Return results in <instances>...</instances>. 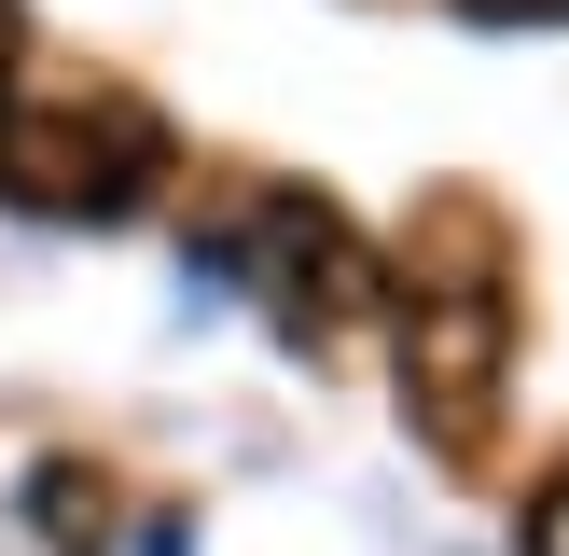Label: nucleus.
<instances>
[{
  "label": "nucleus",
  "instance_id": "1",
  "mask_svg": "<svg viewBox=\"0 0 569 556\" xmlns=\"http://www.w3.org/2000/svg\"><path fill=\"white\" fill-rule=\"evenodd\" d=\"M167 181V126L139 98H14L0 111V195L42 222H139Z\"/></svg>",
  "mask_w": 569,
  "mask_h": 556
},
{
  "label": "nucleus",
  "instance_id": "2",
  "mask_svg": "<svg viewBox=\"0 0 569 556\" xmlns=\"http://www.w3.org/2000/svg\"><path fill=\"white\" fill-rule=\"evenodd\" d=\"M389 320H403V417L431 445H487L500 389H515V292H500V265H459V278L417 265L389 292Z\"/></svg>",
  "mask_w": 569,
  "mask_h": 556
},
{
  "label": "nucleus",
  "instance_id": "3",
  "mask_svg": "<svg viewBox=\"0 0 569 556\" xmlns=\"http://www.w3.org/2000/svg\"><path fill=\"white\" fill-rule=\"evenodd\" d=\"M222 265H250L278 306H292V334H333L348 306H376V265H361V237L320 209V195H264V209L222 237Z\"/></svg>",
  "mask_w": 569,
  "mask_h": 556
},
{
  "label": "nucleus",
  "instance_id": "4",
  "mask_svg": "<svg viewBox=\"0 0 569 556\" xmlns=\"http://www.w3.org/2000/svg\"><path fill=\"white\" fill-rule=\"evenodd\" d=\"M42 543H98V487L83 473H42Z\"/></svg>",
  "mask_w": 569,
  "mask_h": 556
},
{
  "label": "nucleus",
  "instance_id": "5",
  "mask_svg": "<svg viewBox=\"0 0 569 556\" xmlns=\"http://www.w3.org/2000/svg\"><path fill=\"white\" fill-rule=\"evenodd\" d=\"M515 543H528V556H569V473H542V487H528V515H515Z\"/></svg>",
  "mask_w": 569,
  "mask_h": 556
},
{
  "label": "nucleus",
  "instance_id": "6",
  "mask_svg": "<svg viewBox=\"0 0 569 556\" xmlns=\"http://www.w3.org/2000/svg\"><path fill=\"white\" fill-rule=\"evenodd\" d=\"M472 28H569V0H459Z\"/></svg>",
  "mask_w": 569,
  "mask_h": 556
}]
</instances>
